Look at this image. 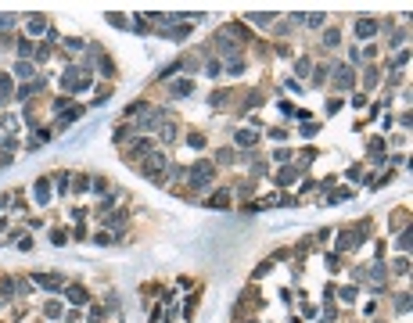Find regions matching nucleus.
<instances>
[{
    "mask_svg": "<svg viewBox=\"0 0 413 323\" xmlns=\"http://www.w3.org/2000/svg\"><path fill=\"white\" fill-rule=\"evenodd\" d=\"M140 169H144V176H151V180H158L162 172H169V158H165V151H151L148 158L140 162Z\"/></svg>",
    "mask_w": 413,
    "mask_h": 323,
    "instance_id": "nucleus-1",
    "label": "nucleus"
},
{
    "mask_svg": "<svg viewBox=\"0 0 413 323\" xmlns=\"http://www.w3.org/2000/svg\"><path fill=\"white\" fill-rule=\"evenodd\" d=\"M187 176H190V187L205 190L208 183H212V165H208V162H198V165H190V169H187Z\"/></svg>",
    "mask_w": 413,
    "mask_h": 323,
    "instance_id": "nucleus-2",
    "label": "nucleus"
},
{
    "mask_svg": "<svg viewBox=\"0 0 413 323\" xmlns=\"http://www.w3.org/2000/svg\"><path fill=\"white\" fill-rule=\"evenodd\" d=\"M374 33H378V22H374V18H360V22H356V36H360V40H374Z\"/></svg>",
    "mask_w": 413,
    "mask_h": 323,
    "instance_id": "nucleus-3",
    "label": "nucleus"
},
{
    "mask_svg": "<svg viewBox=\"0 0 413 323\" xmlns=\"http://www.w3.org/2000/svg\"><path fill=\"white\" fill-rule=\"evenodd\" d=\"M33 198H36V205H47L51 201V180H36V187H33Z\"/></svg>",
    "mask_w": 413,
    "mask_h": 323,
    "instance_id": "nucleus-4",
    "label": "nucleus"
},
{
    "mask_svg": "<svg viewBox=\"0 0 413 323\" xmlns=\"http://www.w3.org/2000/svg\"><path fill=\"white\" fill-rule=\"evenodd\" d=\"M33 284H40V288H47V291H58L65 280H61V276H54V273H36Z\"/></svg>",
    "mask_w": 413,
    "mask_h": 323,
    "instance_id": "nucleus-5",
    "label": "nucleus"
},
{
    "mask_svg": "<svg viewBox=\"0 0 413 323\" xmlns=\"http://www.w3.org/2000/svg\"><path fill=\"white\" fill-rule=\"evenodd\" d=\"M334 83H338V90H345V86H352V83H356V76H352V68H348V65H338V68H334Z\"/></svg>",
    "mask_w": 413,
    "mask_h": 323,
    "instance_id": "nucleus-6",
    "label": "nucleus"
},
{
    "mask_svg": "<svg viewBox=\"0 0 413 323\" xmlns=\"http://www.w3.org/2000/svg\"><path fill=\"white\" fill-rule=\"evenodd\" d=\"M384 273H388V270H384V262H366V270H363V276H370L378 288L384 284Z\"/></svg>",
    "mask_w": 413,
    "mask_h": 323,
    "instance_id": "nucleus-7",
    "label": "nucleus"
},
{
    "mask_svg": "<svg viewBox=\"0 0 413 323\" xmlns=\"http://www.w3.org/2000/svg\"><path fill=\"white\" fill-rule=\"evenodd\" d=\"M230 198H234V194H230V187L216 190L212 198H208V208H226V205H230Z\"/></svg>",
    "mask_w": 413,
    "mask_h": 323,
    "instance_id": "nucleus-8",
    "label": "nucleus"
},
{
    "mask_svg": "<svg viewBox=\"0 0 413 323\" xmlns=\"http://www.w3.org/2000/svg\"><path fill=\"white\" fill-rule=\"evenodd\" d=\"M86 298H90L86 288H79V284H72V288H69V302H72V306H86Z\"/></svg>",
    "mask_w": 413,
    "mask_h": 323,
    "instance_id": "nucleus-9",
    "label": "nucleus"
},
{
    "mask_svg": "<svg viewBox=\"0 0 413 323\" xmlns=\"http://www.w3.org/2000/svg\"><path fill=\"white\" fill-rule=\"evenodd\" d=\"M295 176H298V169H295V165L280 169V172H277V187H291V183H295Z\"/></svg>",
    "mask_w": 413,
    "mask_h": 323,
    "instance_id": "nucleus-10",
    "label": "nucleus"
},
{
    "mask_svg": "<svg viewBox=\"0 0 413 323\" xmlns=\"http://www.w3.org/2000/svg\"><path fill=\"white\" fill-rule=\"evenodd\" d=\"M187 94H194V83H190V79H176V83H172V97H187Z\"/></svg>",
    "mask_w": 413,
    "mask_h": 323,
    "instance_id": "nucleus-11",
    "label": "nucleus"
},
{
    "mask_svg": "<svg viewBox=\"0 0 413 323\" xmlns=\"http://www.w3.org/2000/svg\"><path fill=\"white\" fill-rule=\"evenodd\" d=\"M234 140H237V147H255V140H259V136H255L252 129H241V133H234Z\"/></svg>",
    "mask_w": 413,
    "mask_h": 323,
    "instance_id": "nucleus-12",
    "label": "nucleus"
},
{
    "mask_svg": "<svg viewBox=\"0 0 413 323\" xmlns=\"http://www.w3.org/2000/svg\"><path fill=\"white\" fill-rule=\"evenodd\" d=\"M79 115H83V108H69V112H65V115H61V119H58V129H69V126H72V122H76V119H79Z\"/></svg>",
    "mask_w": 413,
    "mask_h": 323,
    "instance_id": "nucleus-13",
    "label": "nucleus"
},
{
    "mask_svg": "<svg viewBox=\"0 0 413 323\" xmlns=\"http://www.w3.org/2000/svg\"><path fill=\"white\" fill-rule=\"evenodd\" d=\"M219 51H223V54L237 51V40H230V33H219Z\"/></svg>",
    "mask_w": 413,
    "mask_h": 323,
    "instance_id": "nucleus-14",
    "label": "nucleus"
},
{
    "mask_svg": "<svg viewBox=\"0 0 413 323\" xmlns=\"http://www.w3.org/2000/svg\"><path fill=\"white\" fill-rule=\"evenodd\" d=\"M15 76H22V79H33V76H36V68H33L29 61H18V65H15Z\"/></svg>",
    "mask_w": 413,
    "mask_h": 323,
    "instance_id": "nucleus-15",
    "label": "nucleus"
},
{
    "mask_svg": "<svg viewBox=\"0 0 413 323\" xmlns=\"http://www.w3.org/2000/svg\"><path fill=\"white\" fill-rule=\"evenodd\" d=\"M392 273H399V276H406V273H410V258H406V255H399V258H396V262H392Z\"/></svg>",
    "mask_w": 413,
    "mask_h": 323,
    "instance_id": "nucleus-16",
    "label": "nucleus"
},
{
    "mask_svg": "<svg viewBox=\"0 0 413 323\" xmlns=\"http://www.w3.org/2000/svg\"><path fill=\"white\" fill-rule=\"evenodd\" d=\"M7 101H11V79L0 76V104H7Z\"/></svg>",
    "mask_w": 413,
    "mask_h": 323,
    "instance_id": "nucleus-17",
    "label": "nucleus"
},
{
    "mask_svg": "<svg viewBox=\"0 0 413 323\" xmlns=\"http://www.w3.org/2000/svg\"><path fill=\"white\" fill-rule=\"evenodd\" d=\"M29 29L33 33H43V29H47V18H43V15H33L29 18Z\"/></svg>",
    "mask_w": 413,
    "mask_h": 323,
    "instance_id": "nucleus-18",
    "label": "nucleus"
},
{
    "mask_svg": "<svg viewBox=\"0 0 413 323\" xmlns=\"http://www.w3.org/2000/svg\"><path fill=\"white\" fill-rule=\"evenodd\" d=\"M396 248H399V252H402V255H406V252H410V230H402V234L396 237Z\"/></svg>",
    "mask_w": 413,
    "mask_h": 323,
    "instance_id": "nucleus-19",
    "label": "nucleus"
},
{
    "mask_svg": "<svg viewBox=\"0 0 413 323\" xmlns=\"http://www.w3.org/2000/svg\"><path fill=\"white\" fill-rule=\"evenodd\" d=\"M226 72H230V76H241V72H244V61H241V58L226 61Z\"/></svg>",
    "mask_w": 413,
    "mask_h": 323,
    "instance_id": "nucleus-20",
    "label": "nucleus"
},
{
    "mask_svg": "<svg viewBox=\"0 0 413 323\" xmlns=\"http://www.w3.org/2000/svg\"><path fill=\"white\" fill-rule=\"evenodd\" d=\"M18 54H22V61H25V58H33V54H36V47H33L29 40H22V43H18Z\"/></svg>",
    "mask_w": 413,
    "mask_h": 323,
    "instance_id": "nucleus-21",
    "label": "nucleus"
},
{
    "mask_svg": "<svg viewBox=\"0 0 413 323\" xmlns=\"http://www.w3.org/2000/svg\"><path fill=\"white\" fill-rule=\"evenodd\" d=\"M187 36H190V29H187V25H180V29H172V33H169V40L183 43V40H187Z\"/></svg>",
    "mask_w": 413,
    "mask_h": 323,
    "instance_id": "nucleus-22",
    "label": "nucleus"
},
{
    "mask_svg": "<svg viewBox=\"0 0 413 323\" xmlns=\"http://www.w3.org/2000/svg\"><path fill=\"white\" fill-rule=\"evenodd\" d=\"M396 309H399V312H410V294H406V291L396 294Z\"/></svg>",
    "mask_w": 413,
    "mask_h": 323,
    "instance_id": "nucleus-23",
    "label": "nucleus"
},
{
    "mask_svg": "<svg viewBox=\"0 0 413 323\" xmlns=\"http://www.w3.org/2000/svg\"><path fill=\"white\" fill-rule=\"evenodd\" d=\"M43 312H47V320H58L61 316V306H58V302H47V309H43Z\"/></svg>",
    "mask_w": 413,
    "mask_h": 323,
    "instance_id": "nucleus-24",
    "label": "nucleus"
},
{
    "mask_svg": "<svg viewBox=\"0 0 413 323\" xmlns=\"http://www.w3.org/2000/svg\"><path fill=\"white\" fill-rule=\"evenodd\" d=\"M338 298H342L345 306H348V302H356V288H342V291H338Z\"/></svg>",
    "mask_w": 413,
    "mask_h": 323,
    "instance_id": "nucleus-25",
    "label": "nucleus"
},
{
    "mask_svg": "<svg viewBox=\"0 0 413 323\" xmlns=\"http://www.w3.org/2000/svg\"><path fill=\"white\" fill-rule=\"evenodd\" d=\"M248 22H255V25H270L273 15H248Z\"/></svg>",
    "mask_w": 413,
    "mask_h": 323,
    "instance_id": "nucleus-26",
    "label": "nucleus"
},
{
    "mask_svg": "<svg viewBox=\"0 0 413 323\" xmlns=\"http://www.w3.org/2000/svg\"><path fill=\"white\" fill-rule=\"evenodd\" d=\"M338 40H342V33H334V29L324 33V43H327V47H338Z\"/></svg>",
    "mask_w": 413,
    "mask_h": 323,
    "instance_id": "nucleus-27",
    "label": "nucleus"
},
{
    "mask_svg": "<svg viewBox=\"0 0 413 323\" xmlns=\"http://www.w3.org/2000/svg\"><path fill=\"white\" fill-rule=\"evenodd\" d=\"M295 72H298V76H309V72H313V65H309L306 58H302V61L295 65Z\"/></svg>",
    "mask_w": 413,
    "mask_h": 323,
    "instance_id": "nucleus-28",
    "label": "nucleus"
},
{
    "mask_svg": "<svg viewBox=\"0 0 413 323\" xmlns=\"http://www.w3.org/2000/svg\"><path fill=\"white\" fill-rule=\"evenodd\" d=\"M273 158H277V162H291V151H288V147H277V151H273Z\"/></svg>",
    "mask_w": 413,
    "mask_h": 323,
    "instance_id": "nucleus-29",
    "label": "nucleus"
},
{
    "mask_svg": "<svg viewBox=\"0 0 413 323\" xmlns=\"http://www.w3.org/2000/svg\"><path fill=\"white\" fill-rule=\"evenodd\" d=\"M187 144H190V147H205V136H201V133H190Z\"/></svg>",
    "mask_w": 413,
    "mask_h": 323,
    "instance_id": "nucleus-30",
    "label": "nucleus"
},
{
    "mask_svg": "<svg viewBox=\"0 0 413 323\" xmlns=\"http://www.w3.org/2000/svg\"><path fill=\"white\" fill-rule=\"evenodd\" d=\"M90 320L101 323V320H104V309H101V306H90Z\"/></svg>",
    "mask_w": 413,
    "mask_h": 323,
    "instance_id": "nucleus-31",
    "label": "nucleus"
},
{
    "mask_svg": "<svg viewBox=\"0 0 413 323\" xmlns=\"http://www.w3.org/2000/svg\"><path fill=\"white\" fill-rule=\"evenodd\" d=\"M11 291H15L11 280H0V294H4V298H11Z\"/></svg>",
    "mask_w": 413,
    "mask_h": 323,
    "instance_id": "nucleus-32",
    "label": "nucleus"
},
{
    "mask_svg": "<svg viewBox=\"0 0 413 323\" xmlns=\"http://www.w3.org/2000/svg\"><path fill=\"white\" fill-rule=\"evenodd\" d=\"M33 58H36V61H47V58H51V47H36Z\"/></svg>",
    "mask_w": 413,
    "mask_h": 323,
    "instance_id": "nucleus-33",
    "label": "nucleus"
},
{
    "mask_svg": "<svg viewBox=\"0 0 413 323\" xmlns=\"http://www.w3.org/2000/svg\"><path fill=\"white\" fill-rule=\"evenodd\" d=\"M219 162H223V165L230 162V165H234V162H237V154H234V151H219Z\"/></svg>",
    "mask_w": 413,
    "mask_h": 323,
    "instance_id": "nucleus-34",
    "label": "nucleus"
},
{
    "mask_svg": "<svg viewBox=\"0 0 413 323\" xmlns=\"http://www.w3.org/2000/svg\"><path fill=\"white\" fill-rule=\"evenodd\" d=\"M51 241H54V244H65L69 237H65V230H54V234H51Z\"/></svg>",
    "mask_w": 413,
    "mask_h": 323,
    "instance_id": "nucleus-35",
    "label": "nucleus"
},
{
    "mask_svg": "<svg viewBox=\"0 0 413 323\" xmlns=\"http://www.w3.org/2000/svg\"><path fill=\"white\" fill-rule=\"evenodd\" d=\"M101 72H104V76H112V72H115L112 68V58H101Z\"/></svg>",
    "mask_w": 413,
    "mask_h": 323,
    "instance_id": "nucleus-36",
    "label": "nucleus"
},
{
    "mask_svg": "<svg viewBox=\"0 0 413 323\" xmlns=\"http://www.w3.org/2000/svg\"><path fill=\"white\" fill-rule=\"evenodd\" d=\"M205 72H208V76H219V72H223V65H219V61H208Z\"/></svg>",
    "mask_w": 413,
    "mask_h": 323,
    "instance_id": "nucleus-37",
    "label": "nucleus"
},
{
    "mask_svg": "<svg viewBox=\"0 0 413 323\" xmlns=\"http://www.w3.org/2000/svg\"><path fill=\"white\" fill-rule=\"evenodd\" d=\"M306 22H309V25H313V29H320V25H324V15H309V18H306Z\"/></svg>",
    "mask_w": 413,
    "mask_h": 323,
    "instance_id": "nucleus-38",
    "label": "nucleus"
},
{
    "mask_svg": "<svg viewBox=\"0 0 413 323\" xmlns=\"http://www.w3.org/2000/svg\"><path fill=\"white\" fill-rule=\"evenodd\" d=\"M0 25H4V29H7V25H15V15H0Z\"/></svg>",
    "mask_w": 413,
    "mask_h": 323,
    "instance_id": "nucleus-39",
    "label": "nucleus"
}]
</instances>
